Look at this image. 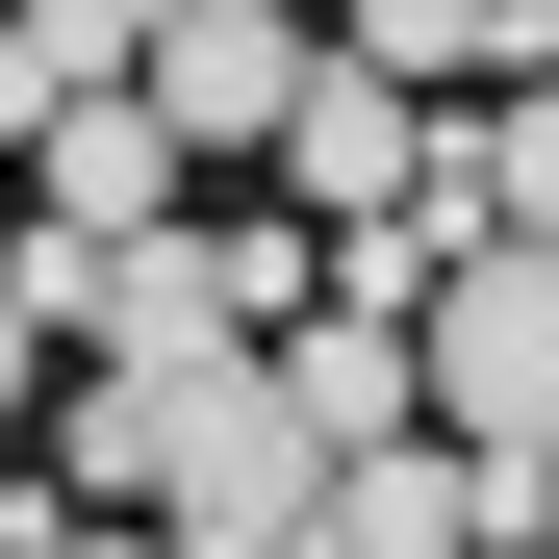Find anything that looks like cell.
Here are the masks:
<instances>
[{"instance_id":"2","label":"cell","mask_w":559,"mask_h":559,"mask_svg":"<svg viewBox=\"0 0 559 559\" xmlns=\"http://www.w3.org/2000/svg\"><path fill=\"white\" fill-rule=\"evenodd\" d=\"M306 559H509V484L432 457V432H382V457H331V534Z\"/></svg>"},{"instance_id":"3","label":"cell","mask_w":559,"mask_h":559,"mask_svg":"<svg viewBox=\"0 0 559 559\" xmlns=\"http://www.w3.org/2000/svg\"><path fill=\"white\" fill-rule=\"evenodd\" d=\"M280 178H306V229H407V204H432V128L331 51V76H306V128H280Z\"/></svg>"},{"instance_id":"5","label":"cell","mask_w":559,"mask_h":559,"mask_svg":"<svg viewBox=\"0 0 559 559\" xmlns=\"http://www.w3.org/2000/svg\"><path fill=\"white\" fill-rule=\"evenodd\" d=\"M254 382L306 407V457H382V432H407V331H356V306H306V331L254 356Z\"/></svg>"},{"instance_id":"7","label":"cell","mask_w":559,"mask_h":559,"mask_svg":"<svg viewBox=\"0 0 559 559\" xmlns=\"http://www.w3.org/2000/svg\"><path fill=\"white\" fill-rule=\"evenodd\" d=\"M153 204H178V153H153L128 103H76V128H51V229H76V254H128Z\"/></svg>"},{"instance_id":"8","label":"cell","mask_w":559,"mask_h":559,"mask_svg":"<svg viewBox=\"0 0 559 559\" xmlns=\"http://www.w3.org/2000/svg\"><path fill=\"white\" fill-rule=\"evenodd\" d=\"M26 382H51V331H26V306H0V407H26Z\"/></svg>"},{"instance_id":"1","label":"cell","mask_w":559,"mask_h":559,"mask_svg":"<svg viewBox=\"0 0 559 559\" xmlns=\"http://www.w3.org/2000/svg\"><path fill=\"white\" fill-rule=\"evenodd\" d=\"M306 76H331L306 0H153V26H128V128H153V153H280Z\"/></svg>"},{"instance_id":"10","label":"cell","mask_w":559,"mask_h":559,"mask_svg":"<svg viewBox=\"0 0 559 559\" xmlns=\"http://www.w3.org/2000/svg\"><path fill=\"white\" fill-rule=\"evenodd\" d=\"M51 559H153V534H51Z\"/></svg>"},{"instance_id":"9","label":"cell","mask_w":559,"mask_h":559,"mask_svg":"<svg viewBox=\"0 0 559 559\" xmlns=\"http://www.w3.org/2000/svg\"><path fill=\"white\" fill-rule=\"evenodd\" d=\"M509 559H559V484H534V509H509Z\"/></svg>"},{"instance_id":"4","label":"cell","mask_w":559,"mask_h":559,"mask_svg":"<svg viewBox=\"0 0 559 559\" xmlns=\"http://www.w3.org/2000/svg\"><path fill=\"white\" fill-rule=\"evenodd\" d=\"M76 103H128V0H0V153H51Z\"/></svg>"},{"instance_id":"6","label":"cell","mask_w":559,"mask_h":559,"mask_svg":"<svg viewBox=\"0 0 559 559\" xmlns=\"http://www.w3.org/2000/svg\"><path fill=\"white\" fill-rule=\"evenodd\" d=\"M331 51H356V76H382V103L432 128V76H509V0H356Z\"/></svg>"}]
</instances>
